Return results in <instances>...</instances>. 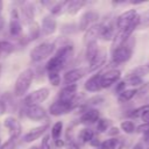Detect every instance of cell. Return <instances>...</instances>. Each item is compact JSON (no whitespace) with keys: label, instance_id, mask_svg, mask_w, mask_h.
Segmentation results:
<instances>
[{"label":"cell","instance_id":"obj_44","mask_svg":"<svg viewBox=\"0 0 149 149\" xmlns=\"http://www.w3.org/2000/svg\"><path fill=\"white\" fill-rule=\"evenodd\" d=\"M102 100H104V99H102L101 97H94V98H91V99L87 101V104H90V105H95V104H100Z\"/></svg>","mask_w":149,"mask_h":149},{"label":"cell","instance_id":"obj_32","mask_svg":"<svg viewBox=\"0 0 149 149\" xmlns=\"http://www.w3.org/2000/svg\"><path fill=\"white\" fill-rule=\"evenodd\" d=\"M120 128H121V130H123L126 134H133V133L135 132V129H136L134 122L130 121V120H125V121H122V122L120 123Z\"/></svg>","mask_w":149,"mask_h":149},{"label":"cell","instance_id":"obj_25","mask_svg":"<svg viewBox=\"0 0 149 149\" xmlns=\"http://www.w3.org/2000/svg\"><path fill=\"white\" fill-rule=\"evenodd\" d=\"M134 97H136V88H126L125 91H122L120 94H119V97H118V100H119V102H127V101H129V100H132Z\"/></svg>","mask_w":149,"mask_h":149},{"label":"cell","instance_id":"obj_21","mask_svg":"<svg viewBox=\"0 0 149 149\" xmlns=\"http://www.w3.org/2000/svg\"><path fill=\"white\" fill-rule=\"evenodd\" d=\"M77 88H78L77 84L65 85V86L61 90V92H59V94H58V99H61V100H71V99L76 95Z\"/></svg>","mask_w":149,"mask_h":149},{"label":"cell","instance_id":"obj_37","mask_svg":"<svg viewBox=\"0 0 149 149\" xmlns=\"http://www.w3.org/2000/svg\"><path fill=\"white\" fill-rule=\"evenodd\" d=\"M48 80L52 86H58L61 84L59 72H48Z\"/></svg>","mask_w":149,"mask_h":149},{"label":"cell","instance_id":"obj_51","mask_svg":"<svg viewBox=\"0 0 149 149\" xmlns=\"http://www.w3.org/2000/svg\"><path fill=\"white\" fill-rule=\"evenodd\" d=\"M3 26H5V20H3V17H2V15L0 14V30L3 28Z\"/></svg>","mask_w":149,"mask_h":149},{"label":"cell","instance_id":"obj_57","mask_svg":"<svg viewBox=\"0 0 149 149\" xmlns=\"http://www.w3.org/2000/svg\"><path fill=\"white\" fill-rule=\"evenodd\" d=\"M0 56H1V52H0Z\"/></svg>","mask_w":149,"mask_h":149},{"label":"cell","instance_id":"obj_20","mask_svg":"<svg viewBox=\"0 0 149 149\" xmlns=\"http://www.w3.org/2000/svg\"><path fill=\"white\" fill-rule=\"evenodd\" d=\"M21 13H22V17H23V22L27 24H30L34 22V17H35V6L31 2H24L22 5L21 8Z\"/></svg>","mask_w":149,"mask_h":149},{"label":"cell","instance_id":"obj_52","mask_svg":"<svg viewBox=\"0 0 149 149\" xmlns=\"http://www.w3.org/2000/svg\"><path fill=\"white\" fill-rule=\"evenodd\" d=\"M2 7H3V2L0 0V14H1V10H2Z\"/></svg>","mask_w":149,"mask_h":149},{"label":"cell","instance_id":"obj_33","mask_svg":"<svg viewBox=\"0 0 149 149\" xmlns=\"http://www.w3.org/2000/svg\"><path fill=\"white\" fill-rule=\"evenodd\" d=\"M14 50V47L12 43L7 42V41H0V52L1 56H7L9 54H12Z\"/></svg>","mask_w":149,"mask_h":149},{"label":"cell","instance_id":"obj_10","mask_svg":"<svg viewBox=\"0 0 149 149\" xmlns=\"http://www.w3.org/2000/svg\"><path fill=\"white\" fill-rule=\"evenodd\" d=\"M99 19V14L94 10H87L85 12L80 19H79V22H78V30L80 31H85L86 29H88L91 26H93Z\"/></svg>","mask_w":149,"mask_h":149},{"label":"cell","instance_id":"obj_2","mask_svg":"<svg viewBox=\"0 0 149 149\" xmlns=\"http://www.w3.org/2000/svg\"><path fill=\"white\" fill-rule=\"evenodd\" d=\"M33 79H34V71L30 68L23 70L16 78V81L14 85V95L23 97L29 90Z\"/></svg>","mask_w":149,"mask_h":149},{"label":"cell","instance_id":"obj_12","mask_svg":"<svg viewBox=\"0 0 149 149\" xmlns=\"http://www.w3.org/2000/svg\"><path fill=\"white\" fill-rule=\"evenodd\" d=\"M26 116L31 121H42L47 119V112L43 107L38 106H28L24 112Z\"/></svg>","mask_w":149,"mask_h":149},{"label":"cell","instance_id":"obj_18","mask_svg":"<svg viewBox=\"0 0 149 149\" xmlns=\"http://www.w3.org/2000/svg\"><path fill=\"white\" fill-rule=\"evenodd\" d=\"M100 29H101V23H94L88 29H86L84 34V43L88 44L91 42H97V38H99L100 35Z\"/></svg>","mask_w":149,"mask_h":149},{"label":"cell","instance_id":"obj_49","mask_svg":"<svg viewBox=\"0 0 149 149\" xmlns=\"http://www.w3.org/2000/svg\"><path fill=\"white\" fill-rule=\"evenodd\" d=\"M99 148H100V149H111V148H109V144H108V140L101 142L100 146H99Z\"/></svg>","mask_w":149,"mask_h":149},{"label":"cell","instance_id":"obj_4","mask_svg":"<svg viewBox=\"0 0 149 149\" xmlns=\"http://www.w3.org/2000/svg\"><path fill=\"white\" fill-rule=\"evenodd\" d=\"M133 41L129 38L127 43L119 49L111 52V64L113 65H120L126 62H128L133 56Z\"/></svg>","mask_w":149,"mask_h":149},{"label":"cell","instance_id":"obj_39","mask_svg":"<svg viewBox=\"0 0 149 149\" xmlns=\"http://www.w3.org/2000/svg\"><path fill=\"white\" fill-rule=\"evenodd\" d=\"M50 134H45L43 137H42V141H41V146H40V149H51V144H50Z\"/></svg>","mask_w":149,"mask_h":149},{"label":"cell","instance_id":"obj_54","mask_svg":"<svg viewBox=\"0 0 149 149\" xmlns=\"http://www.w3.org/2000/svg\"><path fill=\"white\" fill-rule=\"evenodd\" d=\"M146 66H147V69H148V70H149V62H148V63H147V64H146Z\"/></svg>","mask_w":149,"mask_h":149},{"label":"cell","instance_id":"obj_41","mask_svg":"<svg viewBox=\"0 0 149 149\" xmlns=\"http://www.w3.org/2000/svg\"><path fill=\"white\" fill-rule=\"evenodd\" d=\"M149 92V81L148 83H143L137 90H136V95L137 97H143L144 94H147Z\"/></svg>","mask_w":149,"mask_h":149},{"label":"cell","instance_id":"obj_6","mask_svg":"<svg viewBox=\"0 0 149 149\" xmlns=\"http://www.w3.org/2000/svg\"><path fill=\"white\" fill-rule=\"evenodd\" d=\"M49 94H50V92H49V88H47V87L35 90L24 98V105L27 107L28 106H38L41 102L45 101L49 98Z\"/></svg>","mask_w":149,"mask_h":149},{"label":"cell","instance_id":"obj_11","mask_svg":"<svg viewBox=\"0 0 149 149\" xmlns=\"http://www.w3.org/2000/svg\"><path fill=\"white\" fill-rule=\"evenodd\" d=\"M9 33L12 36H19L22 33V21L17 8H13L9 15Z\"/></svg>","mask_w":149,"mask_h":149},{"label":"cell","instance_id":"obj_40","mask_svg":"<svg viewBox=\"0 0 149 149\" xmlns=\"http://www.w3.org/2000/svg\"><path fill=\"white\" fill-rule=\"evenodd\" d=\"M15 147H16V139L8 137V140L0 146V149H15Z\"/></svg>","mask_w":149,"mask_h":149},{"label":"cell","instance_id":"obj_55","mask_svg":"<svg viewBox=\"0 0 149 149\" xmlns=\"http://www.w3.org/2000/svg\"><path fill=\"white\" fill-rule=\"evenodd\" d=\"M0 73H1V65H0Z\"/></svg>","mask_w":149,"mask_h":149},{"label":"cell","instance_id":"obj_16","mask_svg":"<svg viewBox=\"0 0 149 149\" xmlns=\"http://www.w3.org/2000/svg\"><path fill=\"white\" fill-rule=\"evenodd\" d=\"M106 59H107V55H106V52H105L104 50H99L98 54L92 58V61L88 62L90 64H88V69H87V71L93 72V71H97V70L101 69V68L105 65Z\"/></svg>","mask_w":149,"mask_h":149},{"label":"cell","instance_id":"obj_50","mask_svg":"<svg viewBox=\"0 0 149 149\" xmlns=\"http://www.w3.org/2000/svg\"><path fill=\"white\" fill-rule=\"evenodd\" d=\"M143 143L147 144V146H149V132L146 133V134H143Z\"/></svg>","mask_w":149,"mask_h":149},{"label":"cell","instance_id":"obj_17","mask_svg":"<svg viewBox=\"0 0 149 149\" xmlns=\"http://www.w3.org/2000/svg\"><path fill=\"white\" fill-rule=\"evenodd\" d=\"M100 119L99 111L95 108H86L80 115V123L83 125H92Z\"/></svg>","mask_w":149,"mask_h":149},{"label":"cell","instance_id":"obj_45","mask_svg":"<svg viewBox=\"0 0 149 149\" xmlns=\"http://www.w3.org/2000/svg\"><path fill=\"white\" fill-rule=\"evenodd\" d=\"M107 134L111 135V136H115L119 134V128L118 127H111L108 130H107Z\"/></svg>","mask_w":149,"mask_h":149},{"label":"cell","instance_id":"obj_5","mask_svg":"<svg viewBox=\"0 0 149 149\" xmlns=\"http://www.w3.org/2000/svg\"><path fill=\"white\" fill-rule=\"evenodd\" d=\"M55 48L56 44L54 42H42L30 50V59L33 62H41L51 56L55 51Z\"/></svg>","mask_w":149,"mask_h":149},{"label":"cell","instance_id":"obj_35","mask_svg":"<svg viewBox=\"0 0 149 149\" xmlns=\"http://www.w3.org/2000/svg\"><path fill=\"white\" fill-rule=\"evenodd\" d=\"M149 72V70L147 69V66L146 65H139V66H136V68H134V69H132L128 73H132V74H135V76H139V77H143V76H146L147 73Z\"/></svg>","mask_w":149,"mask_h":149},{"label":"cell","instance_id":"obj_48","mask_svg":"<svg viewBox=\"0 0 149 149\" xmlns=\"http://www.w3.org/2000/svg\"><path fill=\"white\" fill-rule=\"evenodd\" d=\"M55 144H56L57 148H63L65 143H64V141L62 139H58V140H55Z\"/></svg>","mask_w":149,"mask_h":149},{"label":"cell","instance_id":"obj_24","mask_svg":"<svg viewBox=\"0 0 149 149\" xmlns=\"http://www.w3.org/2000/svg\"><path fill=\"white\" fill-rule=\"evenodd\" d=\"M94 137V133L90 128H83L78 133V140L81 143H90V141Z\"/></svg>","mask_w":149,"mask_h":149},{"label":"cell","instance_id":"obj_13","mask_svg":"<svg viewBox=\"0 0 149 149\" xmlns=\"http://www.w3.org/2000/svg\"><path fill=\"white\" fill-rule=\"evenodd\" d=\"M57 29V21L55 19V16H52L51 14L45 15L42 19V26H41V31L43 35L49 36L52 35Z\"/></svg>","mask_w":149,"mask_h":149},{"label":"cell","instance_id":"obj_1","mask_svg":"<svg viewBox=\"0 0 149 149\" xmlns=\"http://www.w3.org/2000/svg\"><path fill=\"white\" fill-rule=\"evenodd\" d=\"M73 56V45L68 43L58 48L54 56L48 61L45 69L48 72H59L72 58Z\"/></svg>","mask_w":149,"mask_h":149},{"label":"cell","instance_id":"obj_28","mask_svg":"<svg viewBox=\"0 0 149 149\" xmlns=\"http://www.w3.org/2000/svg\"><path fill=\"white\" fill-rule=\"evenodd\" d=\"M41 34V27L38 23L36 22H33L29 24V30H28V36H29V40L30 41H34L36 40Z\"/></svg>","mask_w":149,"mask_h":149},{"label":"cell","instance_id":"obj_30","mask_svg":"<svg viewBox=\"0 0 149 149\" xmlns=\"http://www.w3.org/2000/svg\"><path fill=\"white\" fill-rule=\"evenodd\" d=\"M62 130H63V122L62 121H57L54 123V126L51 127V137L55 140H58L61 137V134H62Z\"/></svg>","mask_w":149,"mask_h":149},{"label":"cell","instance_id":"obj_8","mask_svg":"<svg viewBox=\"0 0 149 149\" xmlns=\"http://www.w3.org/2000/svg\"><path fill=\"white\" fill-rule=\"evenodd\" d=\"M121 79V71L118 69H108L105 72H101V78H100V84L101 88H107L111 87L113 84L118 83Z\"/></svg>","mask_w":149,"mask_h":149},{"label":"cell","instance_id":"obj_7","mask_svg":"<svg viewBox=\"0 0 149 149\" xmlns=\"http://www.w3.org/2000/svg\"><path fill=\"white\" fill-rule=\"evenodd\" d=\"M72 99H73V98H72ZM72 99H71V100H61V99H57V100L49 107L50 114L54 115V116H59V115L66 114V113H69L70 111H72V109L74 108Z\"/></svg>","mask_w":149,"mask_h":149},{"label":"cell","instance_id":"obj_15","mask_svg":"<svg viewBox=\"0 0 149 149\" xmlns=\"http://www.w3.org/2000/svg\"><path fill=\"white\" fill-rule=\"evenodd\" d=\"M48 128H49V125L48 123H44V125H41V126H37V127L31 128L28 133L24 134V136H23L24 142L29 143V142H33V141L40 139L48 130Z\"/></svg>","mask_w":149,"mask_h":149},{"label":"cell","instance_id":"obj_29","mask_svg":"<svg viewBox=\"0 0 149 149\" xmlns=\"http://www.w3.org/2000/svg\"><path fill=\"white\" fill-rule=\"evenodd\" d=\"M66 5H68V1H58V2L54 3L50 8V14L52 16H56V15L61 14L63 12V9L66 8Z\"/></svg>","mask_w":149,"mask_h":149},{"label":"cell","instance_id":"obj_14","mask_svg":"<svg viewBox=\"0 0 149 149\" xmlns=\"http://www.w3.org/2000/svg\"><path fill=\"white\" fill-rule=\"evenodd\" d=\"M86 73V70L83 68H76V69H71L69 71H66L64 73L63 80L65 83V85H70V84H74L78 80H80Z\"/></svg>","mask_w":149,"mask_h":149},{"label":"cell","instance_id":"obj_46","mask_svg":"<svg viewBox=\"0 0 149 149\" xmlns=\"http://www.w3.org/2000/svg\"><path fill=\"white\" fill-rule=\"evenodd\" d=\"M133 149H149V146L144 144L143 142H139L133 147Z\"/></svg>","mask_w":149,"mask_h":149},{"label":"cell","instance_id":"obj_34","mask_svg":"<svg viewBox=\"0 0 149 149\" xmlns=\"http://www.w3.org/2000/svg\"><path fill=\"white\" fill-rule=\"evenodd\" d=\"M139 28L140 29H146L149 28V8L143 12L140 15V22H139Z\"/></svg>","mask_w":149,"mask_h":149},{"label":"cell","instance_id":"obj_43","mask_svg":"<svg viewBox=\"0 0 149 149\" xmlns=\"http://www.w3.org/2000/svg\"><path fill=\"white\" fill-rule=\"evenodd\" d=\"M140 119L143 121V123H149V108L144 109V111L141 113Z\"/></svg>","mask_w":149,"mask_h":149},{"label":"cell","instance_id":"obj_22","mask_svg":"<svg viewBox=\"0 0 149 149\" xmlns=\"http://www.w3.org/2000/svg\"><path fill=\"white\" fill-rule=\"evenodd\" d=\"M85 5H86V1H84V0H71V1H68L65 9H66L68 14L76 15Z\"/></svg>","mask_w":149,"mask_h":149},{"label":"cell","instance_id":"obj_19","mask_svg":"<svg viewBox=\"0 0 149 149\" xmlns=\"http://www.w3.org/2000/svg\"><path fill=\"white\" fill-rule=\"evenodd\" d=\"M100 78H101V72H98L93 76H91L84 84V87L88 92H98L101 90V84H100Z\"/></svg>","mask_w":149,"mask_h":149},{"label":"cell","instance_id":"obj_38","mask_svg":"<svg viewBox=\"0 0 149 149\" xmlns=\"http://www.w3.org/2000/svg\"><path fill=\"white\" fill-rule=\"evenodd\" d=\"M108 144H109V148L111 149H122V141L116 139V137H112V139H108Z\"/></svg>","mask_w":149,"mask_h":149},{"label":"cell","instance_id":"obj_42","mask_svg":"<svg viewBox=\"0 0 149 149\" xmlns=\"http://www.w3.org/2000/svg\"><path fill=\"white\" fill-rule=\"evenodd\" d=\"M126 90V84H125V81L123 80H119L118 83H116V87H115V92L116 93H121L122 91H125Z\"/></svg>","mask_w":149,"mask_h":149},{"label":"cell","instance_id":"obj_31","mask_svg":"<svg viewBox=\"0 0 149 149\" xmlns=\"http://www.w3.org/2000/svg\"><path fill=\"white\" fill-rule=\"evenodd\" d=\"M109 128H111V120H109V119L100 118V119L97 121V130H98L99 133L107 132Z\"/></svg>","mask_w":149,"mask_h":149},{"label":"cell","instance_id":"obj_26","mask_svg":"<svg viewBox=\"0 0 149 149\" xmlns=\"http://www.w3.org/2000/svg\"><path fill=\"white\" fill-rule=\"evenodd\" d=\"M99 48H98V43L97 42H91L88 44H86V50H85V57L86 59L90 62L92 61V58L98 54Z\"/></svg>","mask_w":149,"mask_h":149},{"label":"cell","instance_id":"obj_3","mask_svg":"<svg viewBox=\"0 0 149 149\" xmlns=\"http://www.w3.org/2000/svg\"><path fill=\"white\" fill-rule=\"evenodd\" d=\"M139 22H140V14L136 12V9H128L118 16L116 28L118 30H123L130 27H134L137 29Z\"/></svg>","mask_w":149,"mask_h":149},{"label":"cell","instance_id":"obj_27","mask_svg":"<svg viewBox=\"0 0 149 149\" xmlns=\"http://www.w3.org/2000/svg\"><path fill=\"white\" fill-rule=\"evenodd\" d=\"M125 84L126 85H129V86H141L143 84V79L139 76H135V74H132V73H128L125 79H123Z\"/></svg>","mask_w":149,"mask_h":149},{"label":"cell","instance_id":"obj_23","mask_svg":"<svg viewBox=\"0 0 149 149\" xmlns=\"http://www.w3.org/2000/svg\"><path fill=\"white\" fill-rule=\"evenodd\" d=\"M114 35H115V31H114L113 26H111V24H101L99 37L102 41H112L114 38Z\"/></svg>","mask_w":149,"mask_h":149},{"label":"cell","instance_id":"obj_56","mask_svg":"<svg viewBox=\"0 0 149 149\" xmlns=\"http://www.w3.org/2000/svg\"><path fill=\"white\" fill-rule=\"evenodd\" d=\"M0 143H1V136H0Z\"/></svg>","mask_w":149,"mask_h":149},{"label":"cell","instance_id":"obj_9","mask_svg":"<svg viewBox=\"0 0 149 149\" xmlns=\"http://www.w3.org/2000/svg\"><path fill=\"white\" fill-rule=\"evenodd\" d=\"M3 127L8 130V134H9V137L10 139H16L20 136L21 134V123L20 121L14 118V116H6L5 120H3Z\"/></svg>","mask_w":149,"mask_h":149},{"label":"cell","instance_id":"obj_36","mask_svg":"<svg viewBox=\"0 0 149 149\" xmlns=\"http://www.w3.org/2000/svg\"><path fill=\"white\" fill-rule=\"evenodd\" d=\"M61 30H62L63 34L70 35V34H73L76 31H78V26L74 24V23H66V24H63L62 26Z\"/></svg>","mask_w":149,"mask_h":149},{"label":"cell","instance_id":"obj_47","mask_svg":"<svg viewBox=\"0 0 149 149\" xmlns=\"http://www.w3.org/2000/svg\"><path fill=\"white\" fill-rule=\"evenodd\" d=\"M100 143H101V142L99 141V139H98V137H93V139L90 141V144H91V146H93V147H99V146H100Z\"/></svg>","mask_w":149,"mask_h":149},{"label":"cell","instance_id":"obj_53","mask_svg":"<svg viewBox=\"0 0 149 149\" xmlns=\"http://www.w3.org/2000/svg\"><path fill=\"white\" fill-rule=\"evenodd\" d=\"M29 149H40V148H38L37 146H33V147H30Z\"/></svg>","mask_w":149,"mask_h":149}]
</instances>
